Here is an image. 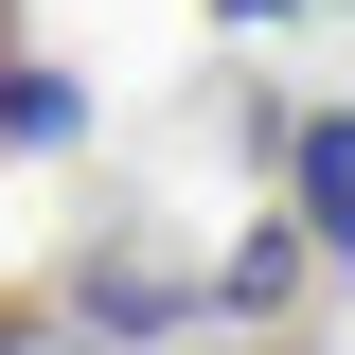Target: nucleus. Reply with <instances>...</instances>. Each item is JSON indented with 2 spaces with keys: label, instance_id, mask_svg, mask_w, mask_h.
I'll return each mask as SVG.
<instances>
[{
  "label": "nucleus",
  "instance_id": "f257e3e1",
  "mask_svg": "<svg viewBox=\"0 0 355 355\" xmlns=\"http://www.w3.org/2000/svg\"><path fill=\"white\" fill-rule=\"evenodd\" d=\"M284 214H302L320 249H355V107H338V125H302V142H284Z\"/></svg>",
  "mask_w": 355,
  "mask_h": 355
},
{
  "label": "nucleus",
  "instance_id": "f03ea898",
  "mask_svg": "<svg viewBox=\"0 0 355 355\" xmlns=\"http://www.w3.org/2000/svg\"><path fill=\"white\" fill-rule=\"evenodd\" d=\"M302 266H320V231H302V214H266L249 249L214 266V302H231V320H266V302H302Z\"/></svg>",
  "mask_w": 355,
  "mask_h": 355
},
{
  "label": "nucleus",
  "instance_id": "7ed1b4c3",
  "mask_svg": "<svg viewBox=\"0 0 355 355\" xmlns=\"http://www.w3.org/2000/svg\"><path fill=\"white\" fill-rule=\"evenodd\" d=\"M0 142H89V71H18L0 53Z\"/></svg>",
  "mask_w": 355,
  "mask_h": 355
},
{
  "label": "nucleus",
  "instance_id": "20e7f679",
  "mask_svg": "<svg viewBox=\"0 0 355 355\" xmlns=\"http://www.w3.org/2000/svg\"><path fill=\"white\" fill-rule=\"evenodd\" d=\"M0 355H89V302L71 284H0Z\"/></svg>",
  "mask_w": 355,
  "mask_h": 355
},
{
  "label": "nucleus",
  "instance_id": "39448f33",
  "mask_svg": "<svg viewBox=\"0 0 355 355\" xmlns=\"http://www.w3.org/2000/svg\"><path fill=\"white\" fill-rule=\"evenodd\" d=\"M0 18H18V0H0Z\"/></svg>",
  "mask_w": 355,
  "mask_h": 355
}]
</instances>
